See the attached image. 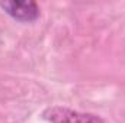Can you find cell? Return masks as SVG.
<instances>
[{
    "mask_svg": "<svg viewBox=\"0 0 125 123\" xmlns=\"http://www.w3.org/2000/svg\"><path fill=\"white\" fill-rule=\"evenodd\" d=\"M0 7L15 20L33 22L39 16V7L31 0H7L0 1Z\"/></svg>",
    "mask_w": 125,
    "mask_h": 123,
    "instance_id": "7a4b0ae2",
    "label": "cell"
},
{
    "mask_svg": "<svg viewBox=\"0 0 125 123\" xmlns=\"http://www.w3.org/2000/svg\"><path fill=\"white\" fill-rule=\"evenodd\" d=\"M42 119L48 123H103V120L93 113H84L62 106L47 107L42 112Z\"/></svg>",
    "mask_w": 125,
    "mask_h": 123,
    "instance_id": "6da1fadb",
    "label": "cell"
}]
</instances>
